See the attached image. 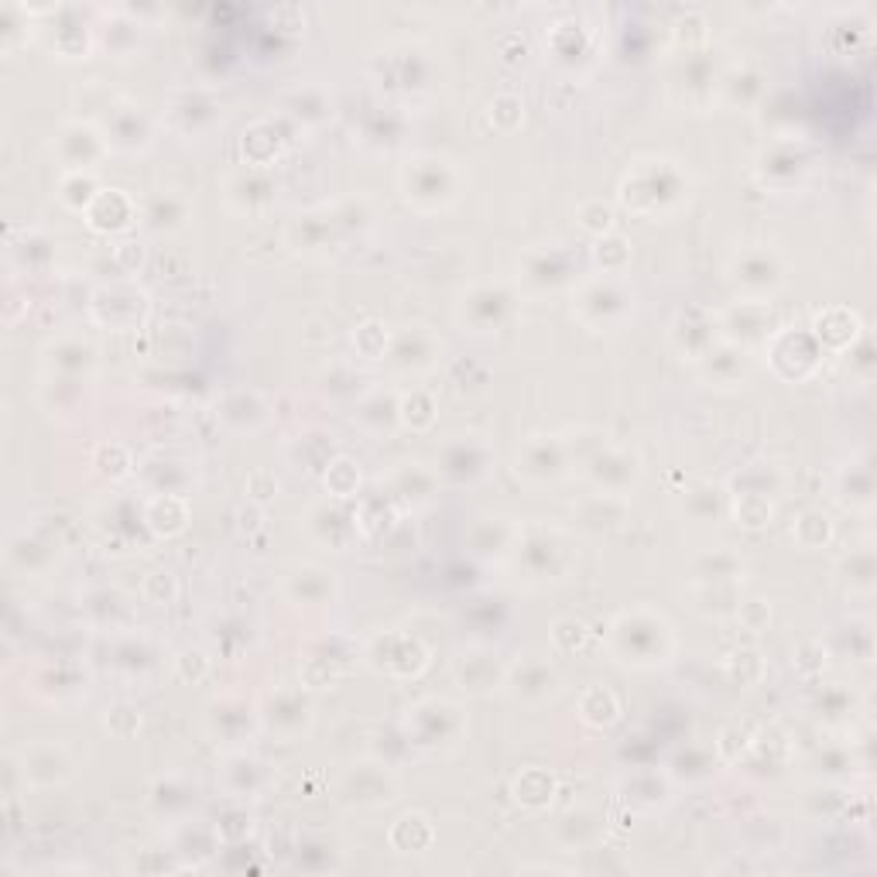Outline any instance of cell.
Listing matches in <instances>:
<instances>
[{
	"mask_svg": "<svg viewBox=\"0 0 877 877\" xmlns=\"http://www.w3.org/2000/svg\"><path fill=\"white\" fill-rule=\"evenodd\" d=\"M734 271H737V285L751 288V292H758V295L775 292V288L785 281L782 261H778L775 254H768V251H751V254L737 257Z\"/></svg>",
	"mask_w": 877,
	"mask_h": 877,
	"instance_id": "cell-1",
	"label": "cell"
},
{
	"mask_svg": "<svg viewBox=\"0 0 877 877\" xmlns=\"http://www.w3.org/2000/svg\"><path fill=\"white\" fill-rule=\"evenodd\" d=\"M843 573H847V583L854 593H871L874 590V576H877V562H874V549L871 545H860L843 559Z\"/></svg>",
	"mask_w": 877,
	"mask_h": 877,
	"instance_id": "cell-2",
	"label": "cell"
},
{
	"mask_svg": "<svg viewBox=\"0 0 877 877\" xmlns=\"http://www.w3.org/2000/svg\"><path fill=\"white\" fill-rule=\"evenodd\" d=\"M843 490H850V494H840L843 504H850L854 511H871V504H874L871 466H867V463L850 466V473H843Z\"/></svg>",
	"mask_w": 877,
	"mask_h": 877,
	"instance_id": "cell-3",
	"label": "cell"
}]
</instances>
